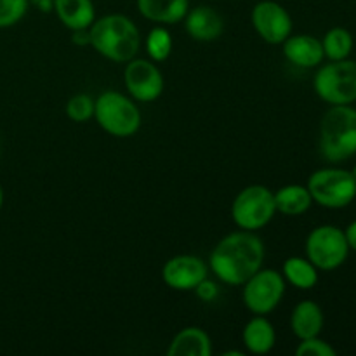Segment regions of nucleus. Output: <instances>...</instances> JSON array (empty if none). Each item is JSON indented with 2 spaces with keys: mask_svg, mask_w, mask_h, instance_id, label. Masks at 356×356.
<instances>
[{
  "mask_svg": "<svg viewBox=\"0 0 356 356\" xmlns=\"http://www.w3.org/2000/svg\"><path fill=\"white\" fill-rule=\"evenodd\" d=\"M66 115L76 124H86L94 118V97L89 94H75L66 103Z\"/></svg>",
  "mask_w": 356,
  "mask_h": 356,
  "instance_id": "b1692460",
  "label": "nucleus"
},
{
  "mask_svg": "<svg viewBox=\"0 0 356 356\" xmlns=\"http://www.w3.org/2000/svg\"><path fill=\"white\" fill-rule=\"evenodd\" d=\"M252 26L256 33L268 44H284L292 35V17L282 3L275 0H261L252 7Z\"/></svg>",
  "mask_w": 356,
  "mask_h": 356,
  "instance_id": "9b49d317",
  "label": "nucleus"
},
{
  "mask_svg": "<svg viewBox=\"0 0 356 356\" xmlns=\"http://www.w3.org/2000/svg\"><path fill=\"white\" fill-rule=\"evenodd\" d=\"M313 204L325 209H344L356 198V179L351 170L341 167H323L308 179Z\"/></svg>",
  "mask_w": 356,
  "mask_h": 356,
  "instance_id": "423d86ee",
  "label": "nucleus"
},
{
  "mask_svg": "<svg viewBox=\"0 0 356 356\" xmlns=\"http://www.w3.org/2000/svg\"><path fill=\"white\" fill-rule=\"evenodd\" d=\"M316 96L330 106L353 104L356 101V61L341 59L322 65L313 79Z\"/></svg>",
  "mask_w": 356,
  "mask_h": 356,
  "instance_id": "39448f33",
  "label": "nucleus"
},
{
  "mask_svg": "<svg viewBox=\"0 0 356 356\" xmlns=\"http://www.w3.org/2000/svg\"><path fill=\"white\" fill-rule=\"evenodd\" d=\"M323 56L329 61H341V59H348L353 52L355 40L350 30L343 26H334L323 35L322 38Z\"/></svg>",
  "mask_w": 356,
  "mask_h": 356,
  "instance_id": "4be33fe9",
  "label": "nucleus"
},
{
  "mask_svg": "<svg viewBox=\"0 0 356 356\" xmlns=\"http://www.w3.org/2000/svg\"><path fill=\"white\" fill-rule=\"evenodd\" d=\"M296 355L298 356H336L337 351L327 341L320 339V336L309 337V339L299 341L298 348H296Z\"/></svg>",
  "mask_w": 356,
  "mask_h": 356,
  "instance_id": "a878e982",
  "label": "nucleus"
},
{
  "mask_svg": "<svg viewBox=\"0 0 356 356\" xmlns=\"http://www.w3.org/2000/svg\"><path fill=\"white\" fill-rule=\"evenodd\" d=\"M320 155L330 163H341L356 155V108L330 106L320 122Z\"/></svg>",
  "mask_w": 356,
  "mask_h": 356,
  "instance_id": "7ed1b4c3",
  "label": "nucleus"
},
{
  "mask_svg": "<svg viewBox=\"0 0 356 356\" xmlns=\"http://www.w3.org/2000/svg\"><path fill=\"white\" fill-rule=\"evenodd\" d=\"M94 118L113 138H132L143 120L134 99L118 90H104L94 99Z\"/></svg>",
  "mask_w": 356,
  "mask_h": 356,
  "instance_id": "20e7f679",
  "label": "nucleus"
},
{
  "mask_svg": "<svg viewBox=\"0 0 356 356\" xmlns=\"http://www.w3.org/2000/svg\"><path fill=\"white\" fill-rule=\"evenodd\" d=\"M195 294H197V298L200 299V301L204 302H212L218 299L219 296V287L216 282L209 280V277L205 278V280H202L200 284L195 287Z\"/></svg>",
  "mask_w": 356,
  "mask_h": 356,
  "instance_id": "bb28decb",
  "label": "nucleus"
},
{
  "mask_svg": "<svg viewBox=\"0 0 356 356\" xmlns=\"http://www.w3.org/2000/svg\"><path fill=\"white\" fill-rule=\"evenodd\" d=\"M174 47L172 37H170L169 30L163 28V24L152 28L146 38V52H148L149 59L155 63L165 61L170 56Z\"/></svg>",
  "mask_w": 356,
  "mask_h": 356,
  "instance_id": "5701e85b",
  "label": "nucleus"
},
{
  "mask_svg": "<svg viewBox=\"0 0 356 356\" xmlns=\"http://www.w3.org/2000/svg\"><path fill=\"white\" fill-rule=\"evenodd\" d=\"M30 0H0V28H10L19 23L28 13Z\"/></svg>",
  "mask_w": 356,
  "mask_h": 356,
  "instance_id": "393cba45",
  "label": "nucleus"
},
{
  "mask_svg": "<svg viewBox=\"0 0 356 356\" xmlns=\"http://www.w3.org/2000/svg\"><path fill=\"white\" fill-rule=\"evenodd\" d=\"M275 205H277V212L296 218V216H302L309 211V207L313 205V198L308 186L285 184L275 191Z\"/></svg>",
  "mask_w": 356,
  "mask_h": 356,
  "instance_id": "aec40b11",
  "label": "nucleus"
},
{
  "mask_svg": "<svg viewBox=\"0 0 356 356\" xmlns=\"http://www.w3.org/2000/svg\"><path fill=\"white\" fill-rule=\"evenodd\" d=\"M169 356H211L212 341L209 334L200 327H186L179 330L170 341Z\"/></svg>",
  "mask_w": 356,
  "mask_h": 356,
  "instance_id": "6ab92c4d",
  "label": "nucleus"
},
{
  "mask_svg": "<svg viewBox=\"0 0 356 356\" xmlns=\"http://www.w3.org/2000/svg\"><path fill=\"white\" fill-rule=\"evenodd\" d=\"M3 205V190H2V184H0V209Z\"/></svg>",
  "mask_w": 356,
  "mask_h": 356,
  "instance_id": "c756f323",
  "label": "nucleus"
},
{
  "mask_svg": "<svg viewBox=\"0 0 356 356\" xmlns=\"http://www.w3.org/2000/svg\"><path fill=\"white\" fill-rule=\"evenodd\" d=\"M30 6L38 7L42 13H51L54 9V0H30Z\"/></svg>",
  "mask_w": 356,
  "mask_h": 356,
  "instance_id": "c85d7f7f",
  "label": "nucleus"
},
{
  "mask_svg": "<svg viewBox=\"0 0 356 356\" xmlns=\"http://www.w3.org/2000/svg\"><path fill=\"white\" fill-rule=\"evenodd\" d=\"M318 268L308 257H289L282 266L285 282L299 291H309L318 284Z\"/></svg>",
  "mask_w": 356,
  "mask_h": 356,
  "instance_id": "412c9836",
  "label": "nucleus"
},
{
  "mask_svg": "<svg viewBox=\"0 0 356 356\" xmlns=\"http://www.w3.org/2000/svg\"><path fill=\"white\" fill-rule=\"evenodd\" d=\"M207 275L209 268L204 259L191 254H179V256L170 257L162 268V280L165 282L167 287L179 292L195 291V287L202 280H205Z\"/></svg>",
  "mask_w": 356,
  "mask_h": 356,
  "instance_id": "f8f14e48",
  "label": "nucleus"
},
{
  "mask_svg": "<svg viewBox=\"0 0 356 356\" xmlns=\"http://www.w3.org/2000/svg\"><path fill=\"white\" fill-rule=\"evenodd\" d=\"M90 45L103 58L115 63H127L136 58L141 37L134 21L125 14H106L89 26Z\"/></svg>",
  "mask_w": 356,
  "mask_h": 356,
  "instance_id": "f03ea898",
  "label": "nucleus"
},
{
  "mask_svg": "<svg viewBox=\"0 0 356 356\" xmlns=\"http://www.w3.org/2000/svg\"><path fill=\"white\" fill-rule=\"evenodd\" d=\"M282 45L285 58L299 68H316L325 59L322 40L313 35H289Z\"/></svg>",
  "mask_w": 356,
  "mask_h": 356,
  "instance_id": "4468645a",
  "label": "nucleus"
},
{
  "mask_svg": "<svg viewBox=\"0 0 356 356\" xmlns=\"http://www.w3.org/2000/svg\"><path fill=\"white\" fill-rule=\"evenodd\" d=\"M264 243L254 232H233L218 242L209 257V268L219 282L238 287L263 268Z\"/></svg>",
  "mask_w": 356,
  "mask_h": 356,
  "instance_id": "f257e3e1",
  "label": "nucleus"
},
{
  "mask_svg": "<svg viewBox=\"0 0 356 356\" xmlns=\"http://www.w3.org/2000/svg\"><path fill=\"white\" fill-rule=\"evenodd\" d=\"M344 235H346L350 250H355L356 252V219L353 222H350V225H348V228L344 229Z\"/></svg>",
  "mask_w": 356,
  "mask_h": 356,
  "instance_id": "cd10ccee",
  "label": "nucleus"
},
{
  "mask_svg": "<svg viewBox=\"0 0 356 356\" xmlns=\"http://www.w3.org/2000/svg\"><path fill=\"white\" fill-rule=\"evenodd\" d=\"M68 30H89L96 19V7L92 0H54L52 9Z\"/></svg>",
  "mask_w": 356,
  "mask_h": 356,
  "instance_id": "dca6fc26",
  "label": "nucleus"
},
{
  "mask_svg": "<svg viewBox=\"0 0 356 356\" xmlns=\"http://www.w3.org/2000/svg\"><path fill=\"white\" fill-rule=\"evenodd\" d=\"M351 174H353V177L356 179V163L353 165V169H351Z\"/></svg>",
  "mask_w": 356,
  "mask_h": 356,
  "instance_id": "7c9ffc66",
  "label": "nucleus"
},
{
  "mask_svg": "<svg viewBox=\"0 0 356 356\" xmlns=\"http://www.w3.org/2000/svg\"><path fill=\"white\" fill-rule=\"evenodd\" d=\"M145 19L156 24H176L190 10V0H136Z\"/></svg>",
  "mask_w": 356,
  "mask_h": 356,
  "instance_id": "2eb2a0df",
  "label": "nucleus"
},
{
  "mask_svg": "<svg viewBox=\"0 0 356 356\" xmlns=\"http://www.w3.org/2000/svg\"><path fill=\"white\" fill-rule=\"evenodd\" d=\"M277 214L275 191L263 184L243 188L232 204V218L240 229L257 232L264 228Z\"/></svg>",
  "mask_w": 356,
  "mask_h": 356,
  "instance_id": "0eeeda50",
  "label": "nucleus"
},
{
  "mask_svg": "<svg viewBox=\"0 0 356 356\" xmlns=\"http://www.w3.org/2000/svg\"><path fill=\"white\" fill-rule=\"evenodd\" d=\"M285 285L287 282L280 271L261 268L243 284V305L254 315H268L284 299Z\"/></svg>",
  "mask_w": 356,
  "mask_h": 356,
  "instance_id": "1a4fd4ad",
  "label": "nucleus"
},
{
  "mask_svg": "<svg viewBox=\"0 0 356 356\" xmlns=\"http://www.w3.org/2000/svg\"><path fill=\"white\" fill-rule=\"evenodd\" d=\"M325 316L315 301H301L294 306L291 315V329L299 341L322 334Z\"/></svg>",
  "mask_w": 356,
  "mask_h": 356,
  "instance_id": "f3484780",
  "label": "nucleus"
},
{
  "mask_svg": "<svg viewBox=\"0 0 356 356\" xmlns=\"http://www.w3.org/2000/svg\"><path fill=\"white\" fill-rule=\"evenodd\" d=\"M184 28L193 40L214 42L225 30L221 14L209 6H197L190 9L184 16Z\"/></svg>",
  "mask_w": 356,
  "mask_h": 356,
  "instance_id": "ddd939ff",
  "label": "nucleus"
},
{
  "mask_svg": "<svg viewBox=\"0 0 356 356\" xmlns=\"http://www.w3.org/2000/svg\"><path fill=\"white\" fill-rule=\"evenodd\" d=\"M125 89L139 103H153L163 92V75L152 59L132 58L124 70Z\"/></svg>",
  "mask_w": 356,
  "mask_h": 356,
  "instance_id": "9d476101",
  "label": "nucleus"
},
{
  "mask_svg": "<svg viewBox=\"0 0 356 356\" xmlns=\"http://www.w3.org/2000/svg\"><path fill=\"white\" fill-rule=\"evenodd\" d=\"M350 256L344 229L334 225H322L312 229L306 238V257L320 271H334L343 266Z\"/></svg>",
  "mask_w": 356,
  "mask_h": 356,
  "instance_id": "6e6552de",
  "label": "nucleus"
},
{
  "mask_svg": "<svg viewBox=\"0 0 356 356\" xmlns=\"http://www.w3.org/2000/svg\"><path fill=\"white\" fill-rule=\"evenodd\" d=\"M242 343L252 355L270 353L277 343V332L270 320L264 315H256L245 323L242 332Z\"/></svg>",
  "mask_w": 356,
  "mask_h": 356,
  "instance_id": "a211bd4d",
  "label": "nucleus"
}]
</instances>
